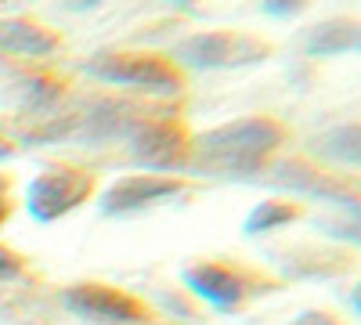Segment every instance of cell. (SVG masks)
<instances>
[{"label": "cell", "mask_w": 361, "mask_h": 325, "mask_svg": "<svg viewBox=\"0 0 361 325\" xmlns=\"http://www.w3.org/2000/svg\"><path fill=\"white\" fill-rule=\"evenodd\" d=\"M286 145V127L275 116H246L192 137L188 170L224 181H260L271 156Z\"/></svg>", "instance_id": "1"}, {"label": "cell", "mask_w": 361, "mask_h": 325, "mask_svg": "<svg viewBox=\"0 0 361 325\" xmlns=\"http://www.w3.org/2000/svg\"><path fill=\"white\" fill-rule=\"evenodd\" d=\"M145 109L127 98H90L80 109L54 112L22 134V145H112L127 141Z\"/></svg>", "instance_id": "2"}, {"label": "cell", "mask_w": 361, "mask_h": 325, "mask_svg": "<svg viewBox=\"0 0 361 325\" xmlns=\"http://www.w3.org/2000/svg\"><path fill=\"white\" fill-rule=\"evenodd\" d=\"M80 69L102 83L123 87V91H137L148 98H177L185 91V76L180 69L163 54L148 51H94L83 58Z\"/></svg>", "instance_id": "3"}, {"label": "cell", "mask_w": 361, "mask_h": 325, "mask_svg": "<svg viewBox=\"0 0 361 325\" xmlns=\"http://www.w3.org/2000/svg\"><path fill=\"white\" fill-rule=\"evenodd\" d=\"M180 282H185L192 297L206 300L217 311H235L246 300L260 297V293L279 289L275 278H264V275L243 268V264H228V260H195L180 271Z\"/></svg>", "instance_id": "4"}, {"label": "cell", "mask_w": 361, "mask_h": 325, "mask_svg": "<svg viewBox=\"0 0 361 325\" xmlns=\"http://www.w3.org/2000/svg\"><path fill=\"white\" fill-rule=\"evenodd\" d=\"M170 62L192 66V69H246L267 62L271 44L250 33H231V29H202L188 33L170 47Z\"/></svg>", "instance_id": "5"}, {"label": "cell", "mask_w": 361, "mask_h": 325, "mask_svg": "<svg viewBox=\"0 0 361 325\" xmlns=\"http://www.w3.org/2000/svg\"><path fill=\"white\" fill-rule=\"evenodd\" d=\"M260 185L289 192V195H307V199L336 206V210L361 206V185L357 181H347V177H340L333 170H322V166H314L307 159L267 163V170L260 173Z\"/></svg>", "instance_id": "6"}, {"label": "cell", "mask_w": 361, "mask_h": 325, "mask_svg": "<svg viewBox=\"0 0 361 325\" xmlns=\"http://www.w3.org/2000/svg\"><path fill=\"white\" fill-rule=\"evenodd\" d=\"M94 195V173L80 166H47L25 188V210L37 224H54Z\"/></svg>", "instance_id": "7"}, {"label": "cell", "mask_w": 361, "mask_h": 325, "mask_svg": "<svg viewBox=\"0 0 361 325\" xmlns=\"http://www.w3.org/2000/svg\"><path fill=\"white\" fill-rule=\"evenodd\" d=\"M130 159L148 173H180L192 159V137L170 116H145L127 137Z\"/></svg>", "instance_id": "8"}, {"label": "cell", "mask_w": 361, "mask_h": 325, "mask_svg": "<svg viewBox=\"0 0 361 325\" xmlns=\"http://www.w3.org/2000/svg\"><path fill=\"white\" fill-rule=\"evenodd\" d=\"M188 185L185 177L177 173H127V177H116V181L102 192L98 199V210L102 217H137L145 210H156V206L185 195Z\"/></svg>", "instance_id": "9"}, {"label": "cell", "mask_w": 361, "mask_h": 325, "mask_svg": "<svg viewBox=\"0 0 361 325\" xmlns=\"http://www.w3.org/2000/svg\"><path fill=\"white\" fill-rule=\"evenodd\" d=\"M62 307L90 325H141L145 304L119 286L105 282H73L62 289Z\"/></svg>", "instance_id": "10"}, {"label": "cell", "mask_w": 361, "mask_h": 325, "mask_svg": "<svg viewBox=\"0 0 361 325\" xmlns=\"http://www.w3.org/2000/svg\"><path fill=\"white\" fill-rule=\"evenodd\" d=\"M271 260L282 268L286 278H300V282L336 278V275H343L350 268V257H343L336 250H311V246H296V250L271 253Z\"/></svg>", "instance_id": "11"}, {"label": "cell", "mask_w": 361, "mask_h": 325, "mask_svg": "<svg viewBox=\"0 0 361 325\" xmlns=\"http://www.w3.org/2000/svg\"><path fill=\"white\" fill-rule=\"evenodd\" d=\"M307 58H340L361 54V18H325L304 37Z\"/></svg>", "instance_id": "12"}, {"label": "cell", "mask_w": 361, "mask_h": 325, "mask_svg": "<svg viewBox=\"0 0 361 325\" xmlns=\"http://www.w3.org/2000/svg\"><path fill=\"white\" fill-rule=\"evenodd\" d=\"M58 33L47 25L29 22V18H0V54H18V58H44L58 51Z\"/></svg>", "instance_id": "13"}, {"label": "cell", "mask_w": 361, "mask_h": 325, "mask_svg": "<svg viewBox=\"0 0 361 325\" xmlns=\"http://www.w3.org/2000/svg\"><path fill=\"white\" fill-rule=\"evenodd\" d=\"M311 156L336 166H357L361 170V123H336L311 137Z\"/></svg>", "instance_id": "14"}, {"label": "cell", "mask_w": 361, "mask_h": 325, "mask_svg": "<svg viewBox=\"0 0 361 325\" xmlns=\"http://www.w3.org/2000/svg\"><path fill=\"white\" fill-rule=\"evenodd\" d=\"M66 98V83L54 80V76H22L15 83V105L29 116H40V120H47V116L58 112V102Z\"/></svg>", "instance_id": "15"}, {"label": "cell", "mask_w": 361, "mask_h": 325, "mask_svg": "<svg viewBox=\"0 0 361 325\" xmlns=\"http://www.w3.org/2000/svg\"><path fill=\"white\" fill-rule=\"evenodd\" d=\"M304 217V210H300L296 202L289 199H260L253 210L246 214V224L243 231L250 235V239H257V235H267V231H279V228H289L293 221Z\"/></svg>", "instance_id": "16"}, {"label": "cell", "mask_w": 361, "mask_h": 325, "mask_svg": "<svg viewBox=\"0 0 361 325\" xmlns=\"http://www.w3.org/2000/svg\"><path fill=\"white\" fill-rule=\"evenodd\" d=\"M318 231L329 235V239H336V243L361 246V206L340 210L336 217H322V221H318Z\"/></svg>", "instance_id": "17"}, {"label": "cell", "mask_w": 361, "mask_h": 325, "mask_svg": "<svg viewBox=\"0 0 361 325\" xmlns=\"http://www.w3.org/2000/svg\"><path fill=\"white\" fill-rule=\"evenodd\" d=\"M25 275V260L8 250V246H0V286H8V282H18Z\"/></svg>", "instance_id": "18"}, {"label": "cell", "mask_w": 361, "mask_h": 325, "mask_svg": "<svg viewBox=\"0 0 361 325\" xmlns=\"http://www.w3.org/2000/svg\"><path fill=\"white\" fill-rule=\"evenodd\" d=\"M311 0H260V11L271 18H296Z\"/></svg>", "instance_id": "19"}, {"label": "cell", "mask_w": 361, "mask_h": 325, "mask_svg": "<svg viewBox=\"0 0 361 325\" xmlns=\"http://www.w3.org/2000/svg\"><path fill=\"white\" fill-rule=\"evenodd\" d=\"M289 325H340L329 311H304V314H296Z\"/></svg>", "instance_id": "20"}, {"label": "cell", "mask_w": 361, "mask_h": 325, "mask_svg": "<svg viewBox=\"0 0 361 325\" xmlns=\"http://www.w3.org/2000/svg\"><path fill=\"white\" fill-rule=\"evenodd\" d=\"M15 141L8 137V134H0V163H8V159H15Z\"/></svg>", "instance_id": "21"}, {"label": "cell", "mask_w": 361, "mask_h": 325, "mask_svg": "<svg viewBox=\"0 0 361 325\" xmlns=\"http://www.w3.org/2000/svg\"><path fill=\"white\" fill-rule=\"evenodd\" d=\"M8 217H11V199H8V188L0 185V228L8 224Z\"/></svg>", "instance_id": "22"}, {"label": "cell", "mask_w": 361, "mask_h": 325, "mask_svg": "<svg viewBox=\"0 0 361 325\" xmlns=\"http://www.w3.org/2000/svg\"><path fill=\"white\" fill-rule=\"evenodd\" d=\"M98 4H105V0H66V8H73V11H87V8H98Z\"/></svg>", "instance_id": "23"}, {"label": "cell", "mask_w": 361, "mask_h": 325, "mask_svg": "<svg viewBox=\"0 0 361 325\" xmlns=\"http://www.w3.org/2000/svg\"><path fill=\"white\" fill-rule=\"evenodd\" d=\"M347 304H350V311H354V314L361 318V282H357V286L350 289V297H347Z\"/></svg>", "instance_id": "24"}, {"label": "cell", "mask_w": 361, "mask_h": 325, "mask_svg": "<svg viewBox=\"0 0 361 325\" xmlns=\"http://www.w3.org/2000/svg\"><path fill=\"white\" fill-rule=\"evenodd\" d=\"M163 4H173V8H185V11H188V8L199 4V0H163Z\"/></svg>", "instance_id": "25"}, {"label": "cell", "mask_w": 361, "mask_h": 325, "mask_svg": "<svg viewBox=\"0 0 361 325\" xmlns=\"http://www.w3.org/2000/svg\"><path fill=\"white\" fill-rule=\"evenodd\" d=\"M141 325H152V321H141Z\"/></svg>", "instance_id": "26"}]
</instances>
